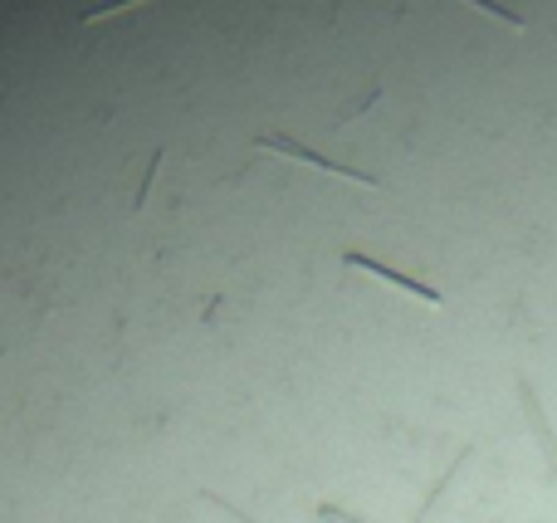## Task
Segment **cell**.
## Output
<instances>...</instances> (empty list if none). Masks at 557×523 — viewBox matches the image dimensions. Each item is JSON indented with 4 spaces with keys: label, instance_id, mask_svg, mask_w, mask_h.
<instances>
[{
    "label": "cell",
    "instance_id": "3957f363",
    "mask_svg": "<svg viewBox=\"0 0 557 523\" xmlns=\"http://www.w3.org/2000/svg\"><path fill=\"white\" fill-rule=\"evenodd\" d=\"M137 5H156V0H103V5H93V11H84V15H78V25H84V30H93V25L113 21V15L137 11Z\"/></svg>",
    "mask_w": 557,
    "mask_h": 523
},
{
    "label": "cell",
    "instance_id": "277c9868",
    "mask_svg": "<svg viewBox=\"0 0 557 523\" xmlns=\"http://www.w3.org/2000/svg\"><path fill=\"white\" fill-rule=\"evenodd\" d=\"M465 5H474V11H484V15H494V21H504L508 30H528V25H533L523 11H508L504 0H465Z\"/></svg>",
    "mask_w": 557,
    "mask_h": 523
},
{
    "label": "cell",
    "instance_id": "7a4b0ae2",
    "mask_svg": "<svg viewBox=\"0 0 557 523\" xmlns=\"http://www.w3.org/2000/svg\"><path fill=\"white\" fill-rule=\"evenodd\" d=\"M342 265H347V269H367V275L387 279L391 289H401V294H416L420 304H440V294H435V289H426V284H416V279L396 275V269H387V265H381V259H367V255H342Z\"/></svg>",
    "mask_w": 557,
    "mask_h": 523
},
{
    "label": "cell",
    "instance_id": "6da1fadb",
    "mask_svg": "<svg viewBox=\"0 0 557 523\" xmlns=\"http://www.w3.org/2000/svg\"><path fill=\"white\" fill-rule=\"evenodd\" d=\"M250 148H254V152H274V157L303 162V167H313V171H328V177H347V181H357V187H371V191H381V181L371 177V171H362V167H342V162L322 157V152H308V148H303V142L283 138V132H264V138H254Z\"/></svg>",
    "mask_w": 557,
    "mask_h": 523
}]
</instances>
